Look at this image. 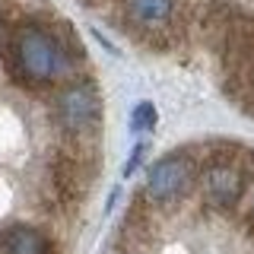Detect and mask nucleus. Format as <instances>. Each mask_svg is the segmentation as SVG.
Here are the masks:
<instances>
[{"label":"nucleus","instance_id":"obj_2","mask_svg":"<svg viewBox=\"0 0 254 254\" xmlns=\"http://www.w3.org/2000/svg\"><path fill=\"white\" fill-rule=\"evenodd\" d=\"M210 149L213 153H206L203 175H200L203 197H206V203L216 206V210H232L245 197L248 172L254 165V153L235 146V143H216V146H210Z\"/></svg>","mask_w":254,"mask_h":254},{"label":"nucleus","instance_id":"obj_7","mask_svg":"<svg viewBox=\"0 0 254 254\" xmlns=\"http://www.w3.org/2000/svg\"><path fill=\"white\" fill-rule=\"evenodd\" d=\"M156 124V108H153V102H140L137 111H133V127L137 130H146V127H153Z\"/></svg>","mask_w":254,"mask_h":254},{"label":"nucleus","instance_id":"obj_1","mask_svg":"<svg viewBox=\"0 0 254 254\" xmlns=\"http://www.w3.org/2000/svg\"><path fill=\"white\" fill-rule=\"evenodd\" d=\"M79 58V45H67L42 22H10L0 42V61L16 86L48 89L70 73Z\"/></svg>","mask_w":254,"mask_h":254},{"label":"nucleus","instance_id":"obj_6","mask_svg":"<svg viewBox=\"0 0 254 254\" xmlns=\"http://www.w3.org/2000/svg\"><path fill=\"white\" fill-rule=\"evenodd\" d=\"M0 254H54V242L35 226H6L0 232Z\"/></svg>","mask_w":254,"mask_h":254},{"label":"nucleus","instance_id":"obj_3","mask_svg":"<svg viewBox=\"0 0 254 254\" xmlns=\"http://www.w3.org/2000/svg\"><path fill=\"white\" fill-rule=\"evenodd\" d=\"M58 121L67 137L89 140L102 124V102L89 83H70L58 99Z\"/></svg>","mask_w":254,"mask_h":254},{"label":"nucleus","instance_id":"obj_4","mask_svg":"<svg viewBox=\"0 0 254 254\" xmlns=\"http://www.w3.org/2000/svg\"><path fill=\"white\" fill-rule=\"evenodd\" d=\"M194 178H197V165L188 153L162 156L146 178V197L159 206H172L175 200H181L188 194Z\"/></svg>","mask_w":254,"mask_h":254},{"label":"nucleus","instance_id":"obj_5","mask_svg":"<svg viewBox=\"0 0 254 254\" xmlns=\"http://www.w3.org/2000/svg\"><path fill=\"white\" fill-rule=\"evenodd\" d=\"M124 13L143 42L165 48L175 22V0H124Z\"/></svg>","mask_w":254,"mask_h":254},{"label":"nucleus","instance_id":"obj_8","mask_svg":"<svg viewBox=\"0 0 254 254\" xmlns=\"http://www.w3.org/2000/svg\"><path fill=\"white\" fill-rule=\"evenodd\" d=\"M251 235H254V206H251Z\"/></svg>","mask_w":254,"mask_h":254}]
</instances>
